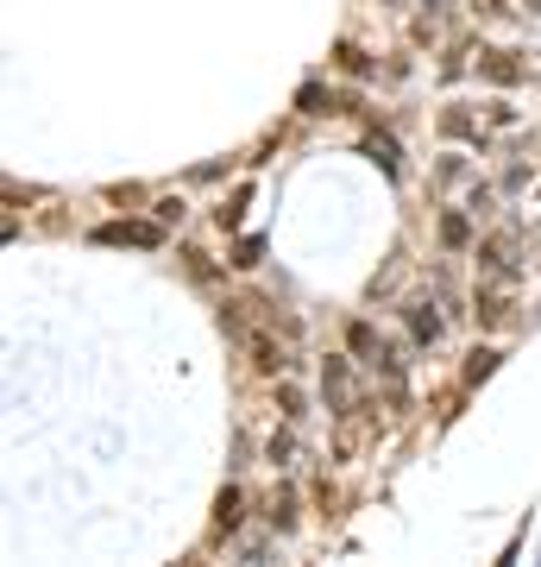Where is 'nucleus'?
I'll return each mask as SVG.
<instances>
[{
    "label": "nucleus",
    "mask_w": 541,
    "mask_h": 567,
    "mask_svg": "<svg viewBox=\"0 0 541 567\" xmlns=\"http://www.w3.org/2000/svg\"><path fill=\"white\" fill-rule=\"evenodd\" d=\"M491 365H498V353H472V360H466V379L479 385V379H491Z\"/></svg>",
    "instance_id": "obj_14"
},
{
    "label": "nucleus",
    "mask_w": 541,
    "mask_h": 567,
    "mask_svg": "<svg viewBox=\"0 0 541 567\" xmlns=\"http://www.w3.org/2000/svg\"><path fill=\"white\" fill-rule=\"evenodd\" d=\"M264 517H271L278 529H296V498H290V492H271V505H264Z\"/></svg>",
    "instance_id": "obj_9"
},
{
    "label": "nucleus",
    "mask_w": 541,
    "mask_h": 567,
    "mask_svg": "<svg viewBox=\"0 0 541 567\" xmlns=\"http://www.w3.org/2000/svg\"><path fill=\"white\" fill-rule=\"evenodd\" d=\"M472 316H479L485 328H510L517 322V297H510V284H491V290H479V309H472Z\"/></svg>",
    "instance_id": "obj_3"
},
{
    "label": "nucleus",
    "mask_w": 541,
    "mask_h": 567,
    "mask_svg": "<svg viewBox=\"0 0 541 567\" xmlns=\"http://www.w3.org/2000/svg\"><path fill=\"white\" fill-rule=\"evenodd\" d=\"M365 152H372L384 171H397V145H391V140H378V133H372V140H365Z\"/></svg>",
    "instance_id": "obj_12"
},
{
    "label": "nucleus",
    "mask_w": 541,
    "mask_h": 567,
    "mask_svg": "<svg viewBox=\"0 0 541 567\" xmlns=\"http://www.w3.org/2000/svg\"><path fill=\"white\" fill-rule=\"evenodd\" d=\"M479 70H485L491 82H517V76H522V63L510 58V51H491V58H479Z\"/></svg>",
    "instance_id": "obj_8"
},
{
    "label": "nucleus",
    "mask_w": 541,
    "mask_h": 567,
    "mask_svg": "<svg viewBox=\"0 0 541 567\" xmlns=\"http://www.w3.org/2000/svg\"><path fill=\"white\" fill-rule=\"evenodd\" d=\"M215 524H221V529H240L246 524V492L240 486H227L221 498H215Z\"/></svg>",
    "instance_id": "obj_7"
},
{
    "label": "nucleus",
    "mask_w": 541,
    "mask_h": 567,
    "mask_svg": "<svg viewBox=\"0 0 541 567\" xmlns=\"http://www.w3.org/2000/svg\"><path fill=\"white\" fill-rule=\"evenodd\" d=\"M321 385H327V404H334V410H353V379H346V360H327Z\"/></svg>",
    "instance_id": "obj_6"
},
{
    "label": "nucleus",
    "mask_w": 541,
    "mask_h": 567,
    "mask_svg": "<svg viewBox=\"0 0 541 567\" xmlns=\"http://www.w3.org/2000/svg\"><path fill=\"white\" fill-rule=\"evenodd\" d=\"M259 259H264V240H240V259H233V265H240V271H252Z\"/></svg>",
    "instance_id": "obj_15"
},
{
    "label": "nucleus",
    "mask_w": 541,
    "mask_h": 567,
    "mask_svg": "<svg viewBox=\"0 0 541 567\" xmlns=\"http://www.w3.org/2000/svg\"><path fill=\"white\" fill-rule=\"evenodd\" d=\"M479 265L485 271H491V278H517V240H510V234H491V240L479 246Z\"/></svg>",
    "instance_id": "obj_5"
},
{
    "label": "nucleus",
    "mask_w": 541,
    "mask_h": 567,
    "mask_svg": "<svg viewBox=\"0 0 541 567\" xmlns=\"http://www.w3.org/2000/svg\"><path fill=\"white\" fill-rule=\"evenodd\" d=\"M341 416H346V423H341V435H334V454H341V461H353V454L378 435V410L353 404V410H341Z\"/></svg>",
    "instance_id": "obj_2"
},
{
    "label": "nucleus",
    "mask_w": 541,
    "mask_h": 567,
    "mask_svg": "<svg viewBox=\"0 0 541 567\" xmlns=\"http://www.w3.org/2000/svg\"><path fill=\"white\" fill-rule=\"evenodd\" d=\"M278 404H283V416H302V410H309V404H302V391L290 385V379L278 385Z\"/></svg>",
    "instance_id": "obj_13"
},
{
    "label": "nucleus",
    "mask_w": 541,
    "mask_h": 567,
    "mask_svg": "<svg viewBox=\"0 0 541 567\" xmlns=\"http://www.w3.org/2000/svg\"><path fill=\"white\" fill-rule=\"evenodd\" d=\"M409 328H416V341H441V316H435V309H409Z\"/></svg>",
    "instance_id": "obj_10"
},
{
    "label": "nucleus",
    "mask_w": 541,
    "mask_h": 567,
    "mask_svg": "<svg viewBox=\"0 0 541 567\" xmlns=\"http://www.w3.org/2000/svg\"><path fill=\"white\" fill-rule=\"evenodd\" d=\"M479 7H485V13H503V7H498V0H479Z\"/></svg>",
    "instance_id": "obj_17"
},
{
    "label": "nucleus",
    "mask_w": 541,
    "mask_h": 567,
    "mask_svg": "<svg viewBox=\"0 0 541 567\" xmlns=\"http://www.w3.org/2000/svg\"><path fill=\"white\" fill-rule=\"evenodd\" d=\"M441 240L460 252V246H472V227H466V215H441Z\"/></svg>",
    "instance_id": "obj_11"
},
{
    "label": "nucleus",
    "mask_w": 541,
    "mask_h": 567,
    "mask_svg": "<svg viewBox=\"0 0 541 567\" xmlns=\"http://www.w3.org/2000/svg\"><path fill=\"white\" fill-rule=\"evenodd\" d=\"M95 240L101 246H158L164 227H152V221H107V227H95Z\"/></svg>",
    "instance_id": "obj_4"
},
{
    "label": "nucleus",
    "mask_w": 541,
    "mask_h": 567,
    "mask_svg": "<svg viewBox=\"0 0 541 567\" xmlns=\"http://www.w3.org/2000/svg\"><path fill=\"white\" fill-rule=\"evenodd\" d=\"M264 454H271V466H283L290 454H296V442H290V435H271V447H264Z\"/></svg>",
    "instance_id": "obj_16"
},
{
    "label": "nucleus",
    "mask_w": 541,
    "mask_h": 567,
    "mask_svg": "<svg viewBox=\"0 0 541 567\" xmlns=\"http://www.w3.org/2000/svg\"><path fill=\"white\" fill-rule=\"evenodd\" d=\"M346 347L360 353V365H372V372H384V379L397 385V360H391V347L378 341V328H372V322H353V328H346Z\"/></svg>",
    "instance_id": "obj_1"
}]
</instances>
